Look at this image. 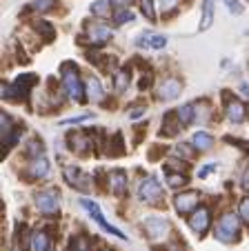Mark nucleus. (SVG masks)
<instances>
[{"instance_id": "cd10ccee", "label": "nucleus", "mask_w": 249, "mask_h": 251, "mask_svg": "<svg viewBox=\"0 0 249 251\" xmlns=\"http://www.w3.org/2000/svg\"><path fill=\"white\" fill-rule=\"evenodd\" d=\"M225 5H227V9H229L234 16H240V14L245 11V7L240 5L238 0H225Z\"/></svg>"}, {"instance_id": "ddd939ff", "label": "nucleus", "mask_w": 249, "mask_h": 251, "mask_svg": "<svg viewBox=\"0 0 249 251\" xmlns=\"http://www.w3.org/2000/svg\"><path fill=\"white\" fill-rule=\"evenodd\" d=\"M87 36H89V43L91 45H103L107 43V40H111V29L103 27V25H89V29H87Z\"/></svg>"}, {"instance_id": "9d476101", "label": "nucleus", "mask_w": 249, "mask_h": 251, "mask_svg": "<svg viewBox=\"0 0 249 251\" xmlns=\"http://www.w3.org/2000/svg\"><path fill=\"white\" fill-rule=\"evenodd\" d=\"M174 207L178 213H194L198 207V194L196 191H185L174 198Z\"/></svg>"}, {"instance_id": "423d86ee", "label": "nucleus", "mask_w": 249, "mask_h": 251, "mask_svg": "<svg viewBox=\"0 0 249 251\" xmlns=\"http://www.w3.org/2000/svg\"><path fill=\"white\" fill-rule=\"evenodd\" d=\"M142 227H145L147 236H149L151 240H160V238H165L167 233L171 231L169 220H165V218H156V216L147 218L145 223H142Z\"/></svg>"}, {"instance_id": "f03ea898", "label": "nucleus", "mask_w": 249, "mask_h": 251, "mask_svg": "<svg viewBox=\"0 0 249 251\" xmlns=\"http://www.w3.org/2000/svg\"><path fill=\"white\" fill-rule=\"evenodd\" d=\"M238 216L234 213H225L216 225V238L221 242H234L238 238Z\"/></svg>"}, {"instance_id": "ea45409f", "label": "nucleus", "mask_w": 249, "mask_h": 251, "mask_svg": "<svg viewBox=\"0 0 249 251\" xmlns=\"http://www.w3.org/2000/svg\"><path fill=\"white\" fill-rule=\"evenodd\" d=\"M240 89H243V91H245V96H247V98H249V85H243V87H240Z\"/></svg>"}, {"instance_id": "393cba45", "label": "nucleus", "mask_w": 249, "mask_h": 251, "mask_svg": "<svg viewBox=\"0 0 249 251\" xmlns=\"http://www.w3.org/2000/svg\"><path fill=\"white\" fill-rule=\"evenodd\" d=\"M113 18H116L118 25H125V23H132V20H134V14H132L129 9H120V11H116V14H113Z\"/></svg>"}, {"instance_id": "58836bf2", "label": "nucleus", "mask_w": 249, "mask_h": 251, "mask_svg": "<svg viewBox=\"0 0 249 251\" xmlns=\"http://www.w3.org/2000/svg\"><path fill=\"white\" fill-rule=\"evenodd\" d=\"M243 189H249V169L243 174Z\"/></svg>"}, {"instance_id": "aec40b11", "label": "nucleus", "mask_w": 249, "mask_h": 251, "mask_svg": "<svg viewBox=\"0 0 249 251\" xmlns=\"http://www.w3.org/2000/svg\"><path fill=\"white\" fill-rule=\"evenodd\" d=\"M33 29L43 33L45 40H54V38H56V29H54L47 20H36V23H33Z\"/></svg>"}, {"instance_id": "f704fd0d", "label": "nucleus", "mask_w": 249, "mask_h": 251, "mask_svg": "<svg viewBox=\"0 0 249 251\" xmlns=\"http://www.w3.org/2000/svg\"><path fill=\"white\" fill-rule=\"evenodd\" d=\"M174 151L178 153V156H185V158H192V156H194V151L187 147V145H178V147H176Z\"/></svg>"}, {"instance_id": "0eeeda50", "label": "nucleus", "mask_w": 249, "mask_h": 251, "mask_svg": "<svg viewBox=\"0 0 249 251\" xmlns=\"http://www.w3.org/2000/svg\"><path fill=\"white\" fill-rule=\"evenodd\" d=\"M62 174H65V180L69 182L74 189L89 191L91 180H89V176H87L83 169H78V167H65V169H62Z\"/></svg>"}, {"instance_id": "4468645a", "label": "nucleus", "mask_w": 249, "mask_h": 251, "mask_svg": "<svg viewBox=\"0 0 249 251\" xmlns=\"http://www.w3.org/2000/svg\"><path fill=\"white\" fill-rule=\"evenodd\" d=\"M49 174V160L45 156H38L29 162V176L31 178H43Z\"/></svg>"}, {"instance_id": "6ab92c4d", "label": "nucleus", "mask_w": 249, "mask_h": 251, "mask_svg": "<svg viewBox=\"0 0 249 251\" xmlns=\"http://www.w3.org/2000/svg\"><path fill=\"white\" fill-rule=\"evenodd\" d=\"M176 116H178V123L180 125H192L194 123V116H196V109H194V104H183L178 111H176Z\"/></svg>"}, {"instance_id": "9b49d317", "label": "nucleus", "mask_w": 249, "mask_h": 251, "mask_svg": "<svg viewBox=\"0 0 249 251\" xmlns=\"http://www.w3.org/2000/svg\"><path fill=\"white\" fill-rule=\"evenodd\" d=\"M180 89H183V85H180V80H176V78H167V80H163V85L158 87V98L160 100H176L180 96Z\"/></svg>"}, {"instance_id": "f3484780", "label": "nucleus", "mask_w": 249, "mask_h": 251, "mask_svg": "<svg viewBox=\"0 0 249 251\" xmlns=\"http://www.w3.org/2000/svg\"><path fill=\"white\" fill-rule=\"evenodd\" d=\"M31 251H49L52 249V240L45 231H33L31 233Z\"/></svg>"}, {"instance_id": "a211bd4d", "label": "nucleus", "mask_w": 249, "mask_h": 251, "mask_svg": "<svg viewBox=\"0 0 249 251\" xmlns=\"http://www.w3.org/2000/svg\"><path fill=\"white\" fill-rule=\"evenodd\" d=\"M194 147L198 149V151H209L212 149V145H214V138L209 136L207 131H196L194 133Z\"/></svg>"}, {"instance_id": "473e14b6", "label": "nucleus", "mask_w": 249, "mask_h": 251, "mask_svg": "<svg viewBox=\"0 0 249 251\" xmlns=\"http://www.w3.org/2000/svg\"><path fill=\"white\" fill-rule=\"evenodd\" d=\"M89 118H91V114H83V116H74V118L62 120L60 125H78V123H83V120H89Z\"/></svg>"}, {"instance_id": "7ed1b4c3", "label": "nucleus", "mask_w": 249, "mask_h": 251, "mask_svg": "<svg viewBox=\"0 0 249 251\" xmlns=\"http://www.w3.org/2000/svg\"><path fill=\"white\" fill-rule=\"evenodd\" d=\"M138 196H140L142 202L156 204L165 198V191H163V185L156 180L154 176H147L145 180L140 182V187H138Z\"/></svg>"}, {"instance_id": "b1692460", "label": "nucleus", "mask_w": 249, "mask_h": 251, "mask_svg": "<svg viewBox=\"0 0 249 251\" xmlns=\"http://www.w3.org/2000/svg\"><path fill=\"white\" fill-rule=\"evenodd\" d=\"M91 14L94 16H109V2H105V0L94 2V5H91Z\"/></svg>"}, {"instance_id": "6e6552de", "label": "nucleus", "mask_w": 249, "mask_h": 251, "mask_svg": "<svg viewBox=\"0 0 249 251\" xmlns=\"http://www.w3.org/2000/svg\"><path fill=\"white\" fill-rule=\"evenodd\" d=\"M209 223H212V213H209L207 207H198L196 211L189 216V227H192V231L198 233V236H202V233L209 229Z\"/></svg>"}, {"instance_id": "20e7f679", "label": "nucleus", "mask_w": 249, "mask_h": 251, "mask_svg": "<svg viewBox=\"0 0 249 251\" xmlns=\"http://www.w3.org/2000/svg\"><path fill=\"white\" fill-rule=\"evenodd\" d=\"M80 204H83V207H85L87 211H89V216H91V218H94L96 223H98L100 227H103L107 233H111V236L120 238V240H127V236H125V233H122L120 229H118V227H113V225H109L107 220H105V216H103V211H100L98 202H94V200H87V198H83V200H80Z\"/></svg>"}, {"instance_id": "a19ab883", "label": "nucleus", "mask_w": 249, "mask_h": 251, "mask_svg": "<svg viewBox=\"0 0 249 251\" xmlns=\"http://www.w3.org/2000/svg\"><path fill=\"white\" fill-rule=\"evenodd\" d=\"M11 251H16V249H11Z\"/></svg>"}, {"instance_id": "bb28decb", "label": "nucleus", "mask_w": 249, "mask_h": 251, "mask_svg": "<svg viewBox=\"0 0 249 251\" xmlns=\"http://www.w3.org/2000/svg\"><path fill=\"white\" fill-rule=\"evenodd\" d=\"M167 182H169V187H183V185H187V178L178 174H169L167 176Z\"/></svg>"}, {"instance_id": "4c0bfd02", "label": "nucleus", "mask_w": 249, "mask_h": 251, "mask_svg": "<svg viewBox=\"0 0 249 251\" xmlns=\"http://www.w3.org/2000/svg\"><path fill=\"white\" fill-rule=\"evenodd\" d=\"M214 169H216V165H209V167H202V169H200V174H198V176H200V178H205V176H207V174H209V171H214Z\"/></svg>"}, {"instance_id": "7c9ffc66", "label": "nucleus", "mask_w": 249, "mask_h": 251, "mask_svg": "<svg viewBox=\"0 0 249 251\" xmlns=\"http://www.w3.org/2000/svg\"><path fill=\"white\" fill-rule=\"evenodd\" d=\"M151 47L154 49H163V47H167V36H154V38H151Z\"/></svg>"}, {"instance_id": "a878e982", "label": "nucleus", "mask_w": 249, "mask_h": 251, "mask_svg": "<svg viewBox=\"0 0 249 251\" xmlns=\"http://www.w3.org/2000/svg\"><path fill=\"white\" fill-rule=\"evenodd\" d=\"M31 7L36 11H49L54 7V0H31Z\"/></svg>"}, {"instance_id": "f257e3e1", "label": "nucleus", "mask_w": 249, "mask_h": 251, "mask_svg": "<svg viewBox=\"0 0 249 251\" xmlns=\"http://www.w3.org/2000/svg\"><path fill=\"white\" fill-rule=\"evenodd\" d=\"M60 71H62V85H65L69 98H74L76 102H80V100H83V91H85V87H83V82H80V76H78L76 65L65 62V65L60 67Z\"/></svg>"}, {"instance_id": "e433bc0d", "label": "nucleus", "mask_w": 249, "mask_h": 251, "mask_svg": "<svg viewBox=\"0 0 249 251\" xmlns=\"http://www.w3.org/2000/svg\"><path fill=\"white\" fill-rule=\"evenodd\" d=\"M109 2H111V5H116V7H129V2H132V0H109Z\"/></svg>"}, {"instance_id": "dca6fc26", "label": "nucleus", "mask_w": 249, "mask_h": 251, "mask_svg": "<svg viewBox=\"0 0 249 251\" xmlns=\"http://www.w3.org/2000/svg\"><path fill=\"white\" fill-rule=\"evenodd\" d=\"M214 25V2L212 0H202V20L198 25V31H207Z\"/></svg>"}, {"instance_id": "c756f323", "label": "nucleus", "mask_w": 249, "mask_h": 251, "mask_svg": "<svg viewBox=\"0 0 249 251\" xmlns=\"http://www.w3.org/2000/svg\"><path fill=\"white\" fill-rule=\"evenodd\" d=\"M27 151H29V153H33V156H36V153H40V156H43V142H40V140H36V138H33V140L29 142ZM36 158H38V156H36Z\"/></svg>"}, {"instance_id": "4be33fe9", "label": "nucleus", "mask_w": 249, "mask_h": 251, "mask_svg": "<svg viewBox=\"0 0 249 251\" xmlns=\"http://www.w3.org/2000/svg\"><path fill=\"white\" fill-rule=\"evenodd\" d=\"M71 251H91L89 238H85V236L74 238V240H71Z\"/></svg>"}, {"instance_id": "2eb2a0df", "label": "nucleus", "mask_w": 249, "mask_h": 251, "mask_svg": "<svg viewBox=\"0 0 249 251\" xmlns=\"http://www.w3.org/2000/svg\"><path fill=\"white\" fill-rule=\"evenodd\" d=\"M85 89H87V96H89V100L91 102H100V100L105 98V91H103V85H100V80L96 76H89L87 78V85H85Z\"/></svg>"}, {"instance_id": "c9c22d12", "label": "nucleus", "mask_w": 249, "mask_h": 251, "mask_svg": "<svg viewBox=\"0 0 249 251\" xmlns=\"http://www.w3.org/2000/svg\"><path fill=\"white\" fill-rule=\"evenodd\" d=\"M145 107H140V104H138V107H134V109H132V114H129V118H134V120H136V118H140V116H145Z\"/></svg>"}, {"instance_id": "1a4fd4ad", "label": "nucleus", "mask_w": 249, "mask_h": 251, "mask_svg": "<svg viewBox=\"0 0 249 251\" xmlns=\"http://www.w3.org/2000/svg\"><path fill=\"white\" fill-rule=\"evenodd\" d=\"M225 114H227V118H229L234 125H240L245 118H247V107H245L238 98H229V96H227V100H225Z\"/></svg>"}, {"instance_id": "2f4dec72", "label": "nucleus", "mask_w": 249, "mask_h": 251, "mask_svg": "<svg viewBox=\"0 0 249 251\" xmlns=\"http://www.w3.org/2000/svg\"><path fill=\"white\" fill-rule=\"evenodd\" d=\"M180 0H160L158 5H160V9H163V14H167V11H171L176 5H178Z\"/></svg>"}, {"instance_id": "39448f33", "label": "nucleus", "mask_w": 249, "mask_h": 251, "mask_svg": "<svg viewBox=\"0 0 249 251\" xmlns=\"http://www.w3.org/2000/svg\"><path fill=\"white\" fill-rule=\"evenodd\" d=\"M36 207L40 209L43 213H47V216H52V213L58 211V207H60V194H58L56 189H43L36 194Z\"/></svg>"}, {"instance_id": "72a5a7b5", "label": "nucleus", "mask_w": 249, "mask_h": 251, "mask_svg": "<svg viewBox=\"0 0 249 251\" xmlns=\"http://www.w3.org/2000/svg\"><path fill=\"white\" fill-rule=\"evenodd\" d=\"M149 38H154V36H151V31H142L140 36H138L136 45H138V47H145V45H151V40H149Z\"/></svg>"}, {"instance_id": "412c9836", "label": "nucleus", "mask_w": 249, "mask_h": 251, "mask_svg": "<svg viewBox=\"0 0 249 251\" xmlns=\"http://www.w3.org/2000/svg\"><path fill=\"white\" fill-rule=\"evenodd\" d=\"M127 85H129V71L118 69L116 74H113V87H116V91H125Z\"/></svg>"}, {"instance_id": "f8f14e48", "label": "nucleus", "mask_w": 249, "mask_h": 251, "mask_svg": "<svg viewBox=\"0 0 249 251\" xmlns=\"http://www.w3.org/2000/svg\"><path fill=\"white\" fill-rule=\"evenodd\" d=\"M109 189L113 196H125L127 194V174L120 169L109 174Z\"/></svg>"}, {"instance_id": "5701e85b", "label": "nucleus", "mask_w": 249, "mask_h": 251, "mask_svg": "<svg viewBox=\"0 0 249 251\" xmlns=\"http://www.w3.org/2000/svg\"><path fill=\"white\" fill-rule=\"evenodd\" d=\"M140 9L145 14L147 20H156V11H154V0H140Z\"/></svg>"}, {"instance_id": "c85d7f7f", "label": "nucleus", "mask_w": 249, "mask_h": 251, "mask_svg": "<svg viewBox=\"0 0 249 251\" xmlns=\"http://www.w3.org/2000/svg\"><path fill=\"white\" fill-rule=\"evenodd\" d=\"M238 216H240V220H245V223L249 225V198H245L243 202H240V207H238Z\"/></svg>"}]
</instances>
